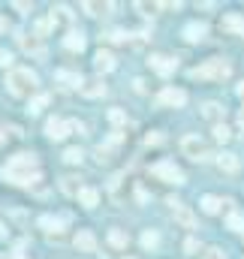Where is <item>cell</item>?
Wrapping results in <instances>:
<instances>
[{"mask_svg":"<svg viewBox=\"0 0 244 259\" xmlns=\"http://www.w3.org/2000/svg\"><path fill=\"white\" fill-rule=\"evenodd\" d=\"M0 178L12 181V184H30V181H39V160L33 154H15L3 169H0Z\"/></svg>","mask_w":244,"mask_h":259,"instance_id":"obj_1","label":"cell"},{"mask_svg":"<svg viewBox=\"0 0 244 259\" xmlns=\"http://www.w3.org/2000/svg\"><path fill=\"white\" fill-rule=\"evenodd\" d=\"M3 84H6V91H9L12 97H21V100L27 97V100H33V97H36L33 91H36L39 78H36V72H33V69L12 66V69L6 72V81H3Z\"/></svg>","mask_w":244,"mask_h":259,"instance_id":"obj_2","label":"cell"},{"mask_svg":"<svg viewBox=\"0 0 244 259\" xmlns=\"http://www.w3.org/2000/svg\"><path fill=\"white\" fill-rule=\"evenodd\" d=\"M181 154L190 157L193 163H205V160H211V145L205 139H199L196 133H190L181 139Z\"/></svg>","mask_w":244,"mask_h":259,"instance_id":"obj_3","label":"cell"},{"mask_svg":"<svg viewBox=\"0 0 244 259\" xmlns=\"http://www.w3.org/2000/svg\"><path fill=\"white\" fill-rule=\"evenodd\" d=\"M229 75H232V66H229V61H223V58H211V61H205L202 66L193 69V78H214V81H223V78H229Z\"/></svg>","mask_w":244,"mask_h":259,"instance_id":"obj_4","label":"cell"},{"mask_svg":"<svg viewBox=\"0 0 244 259\" xmlns=\"http://www.w3.org/2000/svg\"><path fill=\"white\" fill-rule=\"evenodd\" d=\"M151 175L160 178V181H166V184H175V187L184 184V172L175 163H166V160H163V163H154V166H151Z\"/></svg>","mask_w":244,"mask_h":259,"instance_id":"obj_5","label":"cell"},{"mask_svg":"<svg viewBox=\"0 0 244 259\" xmlns=\"http://www.w3.org/2000/svg\"><path fill=\"white\" fill-rule=\"evenodd\" d=\"M157 103H160V106H172V109H178V106L187 103V91H181V88H166V91L157 94Z\"/></svg>","mask_w":244,"mask_h":259,"instance_id":"obj_6","label":"cell"},{"mask_svg":"<svg viewBox=\"0 0 244 259\" xmlns=\"http://www.w3.org/2000/svg\"><path fill=\"white\" fill-rule=\"evenodd\" d=\"M169 205H172V217H175V223H181L184 229H196V214H193L190 208H184L181 202H175V199H169Z\"/></svg>","mask_w":244,"mask_h":259,"instance_id":"obj_7","label":"cell"},{"mask_svg":"<svg viewBox=\"0 0 244 259\" xmlns=\"http://www.w3.org/2000/svg\"><path fill=\"white\" fill-rule=\"evenodd\" d=\"M151 69L157 72V75H172L175 69H178V61L175 58H169V55H151Z\"/></svg>","mask_w":244,"mask_h":259,"instance_id":"obj_8","label":"cell"},{"mask_svg":"<svg viewBox=\"0 0 244 259\" xmlns=\"http://www.w3.org/2000/svg\"><path fill=\"white\" fill-rule=\"evenodd\" d=\"M66 133H69V121H61V118H49V121H46V136H49V139L61 142Z\"/></svg>","mask_w":244,"mask_h":259,"instance_id":"obj_9","label":"cell"},{"mask_svg":"<svg viewBox=\"0 0 244 259\" xmlns=\"http://www.w3.org/2000/svg\"><path fill=\"white\" fill-rule=\"evenodd\" d=\"M220 27H223V30H229V33H235V36H244V15H238V12L223 15Z\"/></svg>","mask_w":244,"mask_h":259,"instance_id":"obj_10","label":"cell"},{"mask_svg":"<svg viewBox=\"0 0 244 259\" xmlns=\"http://www.w3.org/2000/svg\"><path fill=\"white\" fill-rule=\"evenodd\" d=\"M238 157L235 154H229V151H223V154H217V169L220 172H226V175H232V172H238Z\"/></svg>","mask_w":244,"mask_h":259,"instance_id":"obj_11","label":"cell"},{"mask_svg":"<svg viewBox=\"0 0 244 259\" xmlns=\"http://www.w3.org/2000/svg\"><path fill=\"white\" fill-rule=\"evenodd\" d=\"M75 247H78L82 253H94V250H97V238H94V232L82 229V232L75 235Z\"/></svg>","mask_w":244,"mask_h":259,"instance_id":"obj_12","label":"cell"},{"mask_svg":"<svg viewBox=\"0 0 244 259\" xmlns=\"http://www.w3.org/2000/svg\"><path fill=\"white\" fill-rule=\"evenodd\" d=\"M94 66H97L100 72H112V69H115V55L106 52V49H100V52L94 55Z\"/></svg>","mask_w":244,"mask_h":259,"instance_id":"obj_13","label":"cell"},{"mask_svg":"<svg viewBox=\"0 0 244 259\" xmlns=\"http://www.w3.org/2000/svg\"><path fill=\"white\" fill-rule=\"evenodd\" d=\"M78 91H82L85 97H91V100H97V97H103V94H106V84H103L100 78H88V81H85V84H82Z\"/></svg>","mask_w":244,"mask_h":259,"instance_id":"obj_14","label":"cell"},{"mask_svg":"<svg viewBox=\"0 0 244 259\" xmlns=\"http://www.w3.org/2000/svg\"><path fill=\"white\" fill-rule=\"evenodd\" d=\"M205 33H208V27H205L202 21H190V24L184 27V36H187L190 42H199V39H205Z\"/></svg>","mask_w":244,"mask_h":259,"instance_id":"obj_15","label":"cell"},{"mask_svg":"<svg viewBox=\"0 0 244 259\" xmlns=\"http://www.w3.org/2000/svg\"><path fill=\"white\" fill-rule=\"evenodd\" d=\"M202 118H208V121L217 127V124L223 121V106H220V103H205V106H202Z\"/></svg>","mask_w":244,"mask_h":259,"instance_id":"obj_16","label":"cell"},{"mask_svg":"<svg viewBox=\"0 0 244 259\" xmlns=\"http://www.w3.org/2000/svg\"><path fill=\"white\" fill-rule=\"evenodd\" d=\"M63 46H66L69 52H82V49H85V33H82V30H69V33L63 36Z\"/></svg>","mask_w":244,"mask_h":259,"instance_id":"obj_17","label":"cell"},{"mask_svg":"<svg viewBox=\"0 0 244 259\" xmlns=\"http://www.w3.org/2000/svg\"><path fill=\"white\" fill-rule=\"evenodd\" d=\"M75 199H78V205H85V208H97V202H100V193H97L94 187H82Z\"/></svg>","mask_w":244,"mask_h":259,"instance_id":"obj_18","label":"cell"},{"mask_svg":"<svg viewBox=\"0 0 244 259\" xmlns=\"http://www.w3.org/2000/svg\"><path fill=\"white\" fill-rule=\"evenodd\" d=\"M82 9H85L88 15H106V12H112V3H100V0H85V3H82Z\"/></svg>","mask_w":244,"mask_h":259,"instance_id":"obj_19","label":"cell"},{"mask_svg":"<svg viewBox=\"0 0 244 259\" xmlns=\"http://www.w3.org/2000/svg\"><path fill=\"white\" fill-rule=\"evenodd\" d=\"M21 49H24V52H30V55H36V58H46V49H43V42H39L36 36H30V39H27V36H21Z\"/></svg>","mask_w":244,"mask_h":259,"instance_id":"obj_20","label":"cell"},{"mask_svg":"<svg viewBox=\"0 0 244 259\" xmlns=\"http://www.w3.org/2000/svg\"><path fill=\"white\" fill-rule=\"evenodd\" d=\"M220 205H223V202H220L217 196H202V199H199V208H202L205 214H217Z\"/></svg>","mask_w":244,"mask_h":259,"instance_id":"obj_21","label":"cell"},{"mask_svg":"<svg viewBox=\"0 0 244 259\" xmlns=\"http://www.w3.org/2000/svg\"><path fill=\"white\" fill-rule=\"evenodd\" d=\"M226 229H232V232H244V214L229 211V217H226Z\"/></svg>","mask_w":244,"mask_h":259,"instance_id":"obj_22","label":"cell"},{"mask_svg":"<svg viewBox=\"0 0 244 259\" xmlns=\"http://www.w3.org/2000/svg\"><path fill=\"white\" fill-rule=\"evenodd\" d=\"M46 106H49V97H46V94H36V97L30 100V106H27V112H30V115H39V112H43Z\"/></svg>","mask_w":244,"mask_h":259,"instance_id":"obj_23","label":"cell"},{"mask_svg":"<svg viewBox=\"0 0 244 259\" xmlns=\"http://www.w3.org/2000/svg\"><path fill=\"white\" fill-rule=\"evenodd\" d=\"M39 226L43 229H49V235L55 238V235H61V220H55V217H39Z\"/></svg>","mask_w":244,"mask_h":259,"instance_id":"obj_24","label":"cell"},{"mask_svg":"<svg viewBox=\"0 0 244 259\" xmlns=\"http://www.w3.org/2000/svg\"><path fill=\"white\" fill-rule=\"evenodd\" d=\"M157 244H160V235H157L154 229H145V232H142V247H145V250H154Z\"/></svg>","mask_w":244,"mask_h":259,"instance_id":"obj_25","label":"cell"},{"mask_svg":"<svg viewBox=\"0 0 244 259\" xmlns=\"http://www.w3.org/2000/svg\"><path fill=\"white\" fill-rule=\"evenodd\" d=\"M109 241H112L115 247H127V244H130L127 232H124V229H118V226H115V229H109Z\"/></svg>","mask_w":244,"mask_h":259,"instance_id":"obj_26","label":"cell"},{"mask_svg":"<svg viewBox=\"0 0 244 259\" xmlns=\"http://www.w3.org/2000/svg\"><path fill=\"white\" fill-rule=\"evenodd\" d=\"M229 139H232V130L226 127V124H217V127H214V142H220V145H226Z\"/></svg>","mask_w":244,"mask_h":259,"instance_id":"obj_27","label":"cell"},{"mask_svg":"<svg viewBox=\"0 0 244 259\" xmlns=\"http://www.w3.org/2000/svg\"><path fill=\"white\" fill-rule=\"evenodd\" d=\"M52 27H55V18L49 15V18H43V21H36V33H33V36H46V33L52 30Z\"/></svg>","mask_w":244,"mask_h":259,"instance_id":"obj_28","label":"cell"},{"mask_svg":"<svg viewBox=\"0 0 244 259\" xmlns=\"http://www.w3.org/2000/svg\"><path fill=\"white\" fill-rule=\"evenodd\" d=\"M94 157H97V163H109V160H112V145H100V148L94 151Z\"/></svg>","mask_w":244,"mask_h":259,"instance_id":"obj_29","label":"cell"},{"mask_svg":"<svg viewBox=\"0 0 244 259\" xmlns=\"http://www.w3.org/2000/svg\"><path fill=\"white\" fill-rule=\"evenodd\" d=\"M82 157H85L82 148H66V151H63V160H66V163H82Z\"/></svg>","mask_w":244,"mask_h":259,"instance_id":"obj_30","label":"cell"},{"mask_svg":"<svg viewBox=\"0 0 244 259\" xmlns=\"http://www.w3.org/2000/svg\"><path fill=\"white\" fill-rule=\"evenodd\" d=\"M58 81H69V84H85V78L82 75H75V72H58Z\"/></svg>","mask_w":244,"mask_h":259,"instance_id":"obj_31","label":"cell"},{"mask_svg":"<svg viewBox=\"0 0 244 259\" xmlns=\"http://www.w3.org/2000/svg\"><path fill=\"white\" fill-rule=\"evenodd\" d=\"M160 6H163V3H148V0H139V3H136V9H142V12H148V15H154Z\"/></svg>","mask_w":244,"mask_h":259,"instance_id":"obj_32","label":"cell"},{"mask_svg":"<svg viewBox=\"0 0 244 259\" xmlns=\"http://www.w3.org/2000/svg\"><path fill=\"white\" fill-rule=\"evenodd\" d=\"M78 184H75V178H63V193H69V196H78Z\"/></svg>","mask_w":244,"mask_h":259,"instance_id":"obj_33","label":"cell"},{"mask_svg":"<svg viewBox=\"0 0 244 259\" xmlns=\"http://www.w3.org/2000/svg\"><path fill=\"white\" fill-rule=\"evenodd\" d=\"M202 259H226V253H223L220 247H205V253H202Z\"/></svg>","mask_w":244,"mask_h":259,"instance_id":"obj_34","label":"cell"},{"mask_svg":"<svg viewBox=\"0 0 244 259\" xmlns=\"http://www.w3.org/2000/svg\"><path fill=\"white\" fill-rule=\"evenodd\" d=\"M109 121H112V124H127V115H124L121 109H112V112H109Z\"/></svg>","mask_w":244,"mask_h":259,"instance_id":"obj_35","label":"cell"},{"mask_svg":"<svg viewBox=\"0 0 244 259\" xmlns=\"http://www.w3.org/2000/svg\"><path fill=\"white\" fill-rule=\"evenodd\" d=\"M163 142V136L160 133H151V136H145V145H160Z\"/></svg>","mask_w":244,"mask_h":259,"instance_id":"obj_36","label":"cell"},{"mask_svg":"<svg viewBox=\"0 0 244 259\" xmlns=\"http://www.w3.org/2000/svg\"><path fill=\"white\" fill-rule=\"evenodd\" d=\"M12 64V55H9V52H3V49H0V66H9Z\"/></svg>","mask_w":244,"mask_h":259,"instance_id":"obj_37","label":"cell"},{"mask_svg":"<svg viewBox=\"0 0 244 259\" xmlns=\"http://www.w3.org/2000/svg\"><path fill=\"white\" fill-rule=\"evenodd\" d=\"M109 39H112V42H124L127 36H124V30H112V33H109Z\"/></svg>","mask_w":244,"mask_h":259,"instance_id":"obj_38","label":"cell"},{"mask_svg":"<svg viewBox=\"0 0 244 259\" xmlns=\"http://www.w3.org/2000/svg\"><path fill=\"white\" fill-rule=\"evenodd\" d=\"M3 238H6V226L0 223V241H3Z\"/></svg>","mask_w":244,"mask_h":259,"instance_id":"obj_39","label":"cell"},{"mask_svg":"<svg viewBox=\"0 0 244 259\" xmlns=\"http://www.w3.org/2000/svg\"><path fill=\"white\" fill-rule=\"evenodd\" d=\"M238 97H241V100H244V81H241V84H238Z\"/></svg>","mask_w":244,"mask_h":259,"instance_id":"obj_40","label":"cell"},{"mask_svg":"<svg viewBox=\"0 0 244 259\" xmlns=\"http://www.w3.org/2000/svg\"><path fill=\"white\" fill-rule=\"evenodd\" d=\"M238 124H241V127H244V109H241V112H238Z\"/></svg>","mask_w":244,"mask_h":259,"instance_id":"obj_41","label":"cell"},{"mask_svg":"<svg viewBox=\"0 0 244 259\" xmlns=\"http://www.w3.org/2000/svg\"><path fill=\"white\" fill-rule=\"evenodd\" d=\"M3 142H6V133H3V130H0V145H3Z\"/></svg>","mask_w":244,"mask_h":259,"instance_id":"obj_42","label":"cell"},{"mask_svg":"<svg viewBox=\"0 0 244 259\" xmlns=\"http://www.w3.org/2000/svg\"><path fill=\"white\" fill-rule=\"evenodd\" d=\"M3 27H6V21H3V18H0V30H3Z\"/></svg>","mask_w":244,"mask_h":259,"instance_id":"obj_43","label":"cell"},{"mask_svg":"<svg viewBox=\"0 0 244 259\" xmlns=\"http://www.w3.org/2000/svg\"><path fill=\"white\" fill-rule=\"evenodd\" d=\"M12 259H24V256H12Z\"/></svg>","mask_w":244,"mask_h":259,"instance_id":"obj_44","label":"cell"},{"mask_svg":"<svg viewBox=\"0 0 244 259\" xmlns=\"http://www.w3.org/2000/svg\"><path fill=\"white\" fill-rule=\"evenodd\" d=\"M0 259H3V256H0Z\"/></svg>","mask_w":244,"mask_h":259,"instance_id":"obj_45","label":"cell"}]
</instances>
